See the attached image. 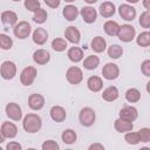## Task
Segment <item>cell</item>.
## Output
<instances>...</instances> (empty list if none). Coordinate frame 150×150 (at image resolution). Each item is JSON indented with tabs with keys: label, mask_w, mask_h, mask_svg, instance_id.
Masks as SVG:
<instances>
[{
	"label": "cell",
	"mask_w": 150,
	"mask_h": 150,
	"mask_svg": "<svg viewBox=\"0 0 150 150\" xmlns=\"http://www.w3.org/2000/svg\"><path fill=\"white\" fill-rule=\"evenodd\" d=\"M42 127V120L38 114H27L22 120V128L28 134L38 132Z\"/></svg>",
	"instance_id": "obj_1"
},
{
	"label": "cell",
	"mask_w": 150,
	"mask_h": 150,
	"mask_svg": "<svg viewBox=\"0 0 150 150\" xmlns=\"http://www.w3.org/2000/svg\"><path fill=\"white\" fill-rule=\"evenodd\" d=\"M96 120V114L93 108L84 107L80 110L79 114V121L83 127H91Z\"/></svg>",
	"instance_id": "obj_2"
},
{
	"label": "cell",
	"mask_w": 150,
	"mask_h": 150,
	"mask_svg": "<svg viewBox=\"0 0 150 150\" xmlns=\"http://www.w3.org/2000/svg\"><path fill=\"white\" fill-rule=\"evenodd\" d=\"M135 36H136V29L134 26L125 23V25H122L120 27V32L117 34V38L122 42H130L135 39Z\"/></svg>",
	"instance_id": "obj_3"
},
{
	"label": "cell",
	"mask_w": 150,
	"mask_h": 150,
	"mask_svg": "<svg viewBox=\"0 0 150 150\" xmlns=\"http://www.w3.org/2000/svg\"><path fill=\"white\" fill-rule=\"evenodd\" d=\"M66 79L67 81L70 83V84H79L82 82L83 80V71L81 68L76 67V66H73V67H69L66 71Z\"/></svg>",
	"instance_id": "obj_4"
},
{
	"label": "cell",
	"mask_w": 150,
	"mask_h": 150,
	"mask_svg": "<svg viewBox=\"0 0 150 150\" xmlns=\"http://www.w3.org/2000/svg\"><path fill=\"white\" fill-rule=\"evenodd\" d=\"M36 75H38V71H36L35 67L28 66V67L23 68L21 74H20V82H21V84H23V86L33 84V82L36 79Z\"/></svg>",
	"instance_id": "obj_5"
},
{
	"label": "cell",
	"mask_w": 150,
	"mask_h": 150,
	"mask_svg": "<svg viewBox=\"0 0 150 150\" xmlns=\"http://www.w3.org/2000/svg\"><path fill=\"white\" fill-rule=\"evenodd\" d=\"M30 32H32V27L27 21H19L13 28V33L15 38L21 40L27 39L30 35Z\"/></svg>",
	"instance_id": "obj_6"
},
{
	"label": "cell",
	"mask_w": 150,
	"mask_h": 150,
	"mask_svg": "<svg viewBox=\"0 0 150 150\" xmlns=\"http://www.w3.org/2000/svg\"><path fill=\"white\" fill-rule=\"evenodd\" d=\"M0 74L4 80H12L16 75V64L13 61H4L0 67Z\"/></svg>",
	"instance_id": "obj_7"
},
{
	"label": "cell",
	"mask_w": 150,
	"mask_h": 150,
	"mask_svg": "<svg viewBox=\"0 0 150 150\" xmlns=\"http://www.w3.org/2000/svg\"><path fill=\"white\" fill-rule=\"evenodd\" d=\"M102 75L105 80H116L120 75V68L116 63H112V62H108L103 66L102 68Z\"/></svg>",
	"instance_id": "obj_8"
},
{
	"label": "cell",
	"mask_w": 150,
	"mask_h": 150,
	"mask_svg": "<svg viewBox=\"0 0 150 150\" xmlns=\"http://www.w3.org/2000/svg\"><path fill=\"white\" fill-rule=\"evenodd\" d=\"M5 110H6L7 117L9 120H12V121H16L18 122V121H20L22 118V110H21L20 105L18 103H15V102L7 103Z\"/></svg>",
	"instance_id": "obj_9"
},
{
	"label": "cell",
	"mask_w": 150,
	"mask_h": 150,
	"mask_svg": "<svg viewBox=\"0 0 150 150\" xmlns=\"http://www.w3.org/2000/svg\"><path fill=\"white\" fill-rule=\"evenodd\" d=\"M120 16L125 21H132L136 18V8L132 7L130 4H122L118 7Z\"/></svg>",
	"instance_id": "obj_10"
},
{
	"label": "cell",
	"mask_w": 150,
	"mask_h": 150,
	"mask_svg": "<svg viewBox=\"0 0 150 150\" xmlns=\"http://www.w3.org/2000/svg\"><path fill=\"white\" fill-rule=\"evenodd\" d=\"M0 134L4 138H14L18 135V127L13 122H4L0 128Z\"/></svg>",
	"instance_id": "obj_11"
},
{
	"label": "cell",
	"mask_w": 150,
	"mask_h": 150,
	"mask_svg": "<svg viewBox=\"0 0 150 150\" xmlns=\"http://www.w3.org/2000/svg\"><path fill=\"white\" fill-rule=\"evenodd\" d=\"M80 14H81V16H82V19L86 23H93V22L96 21V18H97V12L91 6L82 7L81 11H80Z\"/></svg>",
	"instance_id": "obj_12"
},
{
	"label": "cell",
	"mask_w": 150,
	"mask_h": 150,
	"mask_svg": "<svg viewBox=\"0 0 150 150\" xmlns=\"http://www.w3.org/2000/svg\"><path fill=\"white\" fill-rule=\"evenodd\" d=\"M64 38L67 41H69L74 45H77L81 40V33L75 26H68L64 29Z\"/></svg>",
	"instance_id": "obj_13"
},
{
	"label": "cell",
	"mask_w": 150,
	"mask_h": 150,
	"mask_svg": "<svg viewBox=\"0 0 150 150\" xmlns=\"http://www.w3.org/2000/svg\"><path fill=\"white\" fill-rule=\"evenodd\" d=\"M114 128L117 132H121V134H125V132H129L132 130L134 128V124L132 122L128 121V120H124L122 117H118L115 122H114Z\"/></svg>",
	"instance_id": "obj_14"
},
{
	"label": "cell",
	"mask_w": 150,
	"mask_h": 150,
	"mask_svg": "<svg viewBox=\"0 0 150 150\" xmlns=\"http://www.w3.org/2000/svg\"><path fill=\"white\" fill-rule=\"evenodd\" d=\"M49 114H50L52 120L55 121L56 123L63 122V121L66 120V117H67L66 109H64L63 107H61V105H53V107L50 108Z\"/></svg>",
	"instance_id": "obj_15"
},
{
	"label": "cell",
	"mask_w": 150,
	"mask_h": 150,
	"mask_svg": "<svg viewBox=\"0 0 150 150\" xmlns=\"http://www.w3.org/2000/svg\"><path fill=\"white\" fill-rule=\"evenodd\" d=\"M28 105L33 110H40L45 105V97L41 94H30L28 97Z\"/></svg>",
	"instance_id": "obj_16"
},
{
	"label": "cell",
	"mask_w": 150,
	"mask_h": 150,
	"mask_svg": "<svg viewBox=\"0 0 150 150\" xmlns=\"http://www.w3.org/2000/svg\"><path fill=\"white\" fill-rule=\"evenodd\" d=\"M118 115H120V117H122L124 120H128L130 122H134L138 117V111L132 105H125V107H123L120 110V114Z\"/></svg>",
	"instance_id": "obj_17"
},
{
	"label": "cell",
	"mask_w": 150,
	"mask_h": 150,
	"mask_svg": "<svg viewBox=\"0 0 150 150\" xmlns=\"http://www.w3.org/2000/svg\"><path fill=\"white\" fill-rule=\"evenodd\" d=\"M50 60V54L46 49H36L33 53V61L36 64H47Z\"/></svg>",
	"instance_id": "obj_18"
},
{
	"label": "cell",
	"mask_w": 150,
	"mask_h": 150,
	"mask_svg": "<svg viewBox=\"0 0 150 150\" xmlns=\"http://www.w3.org/2000/svg\"><path fill=\"white\" fill-rule=\"evenodd\" d=\"M32 39H33V42L39 45V46H42L47 42L48 40V32L40 27V28H36L34 32H33V35H32Z\"/></svg>",
	"instance_id": "obj_19"
},
{
	"label": "cell",
	"mask_w": 150,
	"mask_h": 150,
	"mask_svg": "<svg viewBox=\"0 0 150 150\" xmlns=\"http://www.w3.org/2000/svg\"><path fill=\"white\" fill-rule=\"evenodd\" d=\"M98 12H100V14H101L103 18L108 19V18H111V16L115 14L116 7H115V5H114L112 2H110V1H104V2H102V4L100 5Z\"/></svg>",
	"instance_id": "obj_20"
},
{
	"label": "cell",
	"mask_w": 150,
	"mask_h": 150,
	"mask_svg": "<svg viewBox=\"0 0 150 150\" xmlns=\"http://www.w3.org/2000/svg\"><path fill=\"white\" fill-rule=\"evenodd\" d=\"M87 87L93 93H98L103 88V81L100 76L93 75L87 80Z\"/></svg>",
	"instance_id": "obj_21"
},
{
	"label": "cell",
	"mask_w": 150,
	"mask_h": 150,
	"mask_svg": "<svg viewBox=\"0 0 150 150\" xmlns=\"http://www.w3.org/2000/svg\"><path fill=\"white\" fill-rule=\"evenodd\" d=\"M79 14H80V12H79L77 7L74 6V5H67V6H64V8L62 11V15H63V18L67 21H74V20H76V18L79 16Z\"/></svg>",
	"instance_id": "obj_22"
},
{
	"label": "cell",
	"mask_w": 150,
	"mask_h": 150,
	"mask_svg": "<svg viewBox=\"0 0 150 150\" xmlns=\"http://www.w3.org/2000/svg\"><path fill=\"white\" fill-rule=\"evenodd\" d=\"M118 96H120V93L115 86H110V87L105 88L102 93V98L107 102H114L118 98Z\"/></svg>",
	"instance_id": "obj_23"
},
{
	"label": "cell",
	"mask_w": 150,
	"mask_h": 150,
	"mask_svg": "<svg viewBox=\"0 0 150 150\" xmlns=\"http://www.w3.org/2000/svg\"><path fill=\"white\" fill-rule=\"evenodd\" d=\"M90 48L95 53H103L107 48V41L102 36H95L90 42Z\"/></svg>",
	"instance_id": "obj_24"
},
{
	"label": "cell",
	"mask_w": 150,
	"mask_h": 150,
	"mask_svg": "<svg viewBox=\"0 0 150 150\" xmlns=\"http://www.w3.org/2000/svg\"><path fill=\"white\" fill-rule=\"evenodd\" d=\"M1 21L8 26H15L18 23V15L13 11H4L1 13Z\"/></svg>",
	"instance_id": "obj_25"
},
{
	"label": "cell",
	"mask_w": 150,
	"mask_h": 150,
	"mask_svg": "<svg viewBox=\"0 0 150 150\" xmlns=\"http://www.w3.org/2000/svg\"><path fill=\"white\" fill-rule=\"evenodd\" d=\"M120 27L121 26L116 21H112V20H108L103 25V29H104L105 34L109 36H117V34L120 32Z\"/></svg>",
	"instance_id": "obj_26"
},
{
	"label": "cell",
	"mask_w": 150,
	"mask_h": 150,
	"mask_svg": "<svg viewBox=\"0 0 150 150\" xmlns=\"http://www.w3.org/2000/svg\"><path fill=\"white\" fill-rule=\"evenodd\" d=\"M67 56L71 62L77 63L83 60V50L80 47H70L67 52Z\"/></svg>",
	"instance_id": "obj_27"
},
{
	"label": "cell",
	"mask_w": 150,
	"mask_h": 150,
	"mask_svg": "<svg viewBox=\"0 0 150 150\" xmlns=\"http://www.w3.org/2000/svg\"><path fill=\"white\" fill-rule=\"evenodd\" d=\"M61 139L64 144H74L77 139V135L73 129H66L61 134Z\"/></svg>",
	"instance_id": "obj_28"
},
{
	"label": "cell",
	"mask_w": 150,
	"mask_h": 150,
	"mask_svg": "<svg viewBox=\"0 0 150 150\" xmlns=\"http://www.w3.org/2000/svg\"><path fill=\"white\" fill-rule=\"evenodd\" d=\"M100 64V59L96 55H89L83 60V67L88 70H94Z\"/></svg>",
	"instance_id": "obj_29"
},
{
	"label": "cell",
	"mask_w": 150,
	"mask_h": 150,
	"mask_svg": "<svg viewBox=\"0 0 150 150\" xmlns=\"http://www.w3.org/2000/svg\"><path fill=\"white\" fill-rule=\"evenodd\" d=\"M125 100L130 103H136L141 100V91L136 88H129L125 91Z\"/></svg>",
	"instance_id": "obj_30"
},
{
	"label": "cell",
	"mask_w": 150,
	"mask_h": 150,
	"mask_svg": "<svg viewBox=\"0 0 150 150\" xmlns=\"http://www.w3.org/2000/svg\"><path fill=\"white\" fill-rule=\"evenodd\" d=\"M107 53H108V56L110 57V59H120L122 55H123V48L120 46V45H111L109 48H108V50H107Z\"/></svg>",
	"instance_id": "obj_31"
},
{
	"label": "cell",
	"mask_w": 150,
	"mask_h": 150,
	"mask_svg": "<svg viewBox=\"0 0 150 150\" xmlns=\"http://www.w3.org/2000/svg\"><path fill=\"white\" fill-rule=\"evenodd\" d=\"M136 43L139 47H149L150 46V32L145 30L138 34V36L136 38Z\"/></svg>",
	"instance_id": "obj_32"
},
{
	"label": "cell",
	"mask_w": 150,
	"mask_h": 150,
	"mask_svg": "<svg viewBox=\"0 0 150 150\" xmlns=\"http://www.w3.org/2000/svg\"><path fill=\"white\" fill-rule=\"evenodd\" d=\"M124 141L130 144V145H136L138 143H141V137H139V134L138 131H129V132H125V136H124Z\"/></svg>",
	"instance_id": "obj_33"
},
{
	"label": "cell",
	"mask_w": 150,
	"mask_h": 150,
	"mask_svg": "<svg viewBox=\"0 0 150 150\" xmlns=\"http://www.w3.org/2000/svg\"><path fill=\"white\" fill-rule=\"evenodd\" d=\"M67 47H68L67 40H64L62 38H56L52 41V48L55 52H63V50H66Z\"/></svg>",
	"instance_id": "obj_34"
},
{
	"label": "cell",
	"mask_w": 150,
	"mask_h": 150,
	"mask_svg": "<svg viewBox=\"0 0 150 150\" xmlns=\"http://www.w3.org/2000/svg\"><path fill=\"white\" fill-rule=\"evenodd\" d=\"M47 18H48V14H47L46 9L40 8V9H38V11L34 13V15H33V21H34L35 23L42 25V23H45V22H46Z\"/></svg>",
	"instance_id": "obj_35"
},
{
	"label": "cell",
	"mask_w": 150,
	"mask_h": 150,
	"mask_svg": "<svg viewBox=\"0 0 150 150\" xmlns=\"http://www.w3.org/2000/svg\"><path fill=\"white\" fill-rule=\"evenodd\" d=\"M12 46H13V40H12V38H9L8 35H6V34H0V47H1V49H4V50H8V49H11L12 48Z\"/></svg>",
	"instance_id": "obj_36"
},
{
	"label": "cell",
	"mask_w": 150,
	"mask_h": 150,
	"mask_svg": "<svg viewBox=\"0 0 150 150\" xmlns=\"http://www.w3.org/2000/svg\"><path fill=\"white\" fill-rule=\"evenodd\" d=\"M138 22H139V26L143 27V28H150V11L146 9L144 11L139 19H138Z\"/></svg>",
	"instance_id": "obj_37"
},
{
	"label": "cell",
	"mask_w": 150,
	"mask_h": 150,
	"mask_svg": "<svg viewBox=\"0 0 150 150\" xmlns=\"http://www.w3.org/2000/svg\"><path fill=\"white\" fill-rule=\"evenodd\" d=\"M23 5H25L26 9H28L29 12H33V13H35L38 9L41 8L39 0H25Z\"/></svg>",
	"instance_id": "obj_38"
},
{
	"label": "cell",
	"mask_w": 150,
	"mask_h": 150,
	"mask_svg": "<svg viewBox=\"0 0 150 150\" xmlns=\"http://www.w3.org/2000/svg\"><path fill=\"white\" fill-rule=\"evenodd\" d=\"M42 150H59L60 149V145L53 141V139H48V141H45L41 145Z\"/></svg>",
	"instance_id": "obj_39"
},
{
	"label": "cell",
	"mask_w": 150,
	"mask_h": 150,
	"mask_svg": "<svg viewBox=\"0 0 150 150\" xmlns=\"http://www.w3.org/2000/svg\"><path fill=\"white\" fill-rule=\"evenodd\" d=\"M138 134H139V137H141V142L143 143H146V142H150V129L149 128H142L138 130Z\"/></svg>",
	"instance_id": "obj_40"
},
{
	"label": "cell",
	"mask_w": 150,
	"mask_h": 150,
	"mask_svg": "<svg viewBox=\"0 0 150 150\" xmlns=\"http://www.w3.org/2000/svg\"><path fill=\"white\" fill-rule=\"evenodd\" d=\"M141 71L144 76H150V60H144L141 64Z\"/></svg>",
	"instance_id": "obj_41"
},
{
	"label": "cell",
	"mask_w": 150,
	"mask_h": 150,
	"mask_svg": "<svg viewBox=\"0 0 150 150\" xmlns=\"http://www.w3.org/2000/svg\"><path fill=\"white\" fill-rule=\"evenodd\" d=\"M21 149H22V145L15 141H12L6 145V150H21Z\"/></svg>",
	"instance_id": "obj_42"
},
{
	"label": "cell",
	"mask_w": 150,
	"mask_h": 150,
	"mask_svg": "<svg viewBox=\"0 0 150 150\" xmlns=\"http://www.w3.org/2000/svg\"><path fill=\"white\" fill-rule=\"evenodd\" d=\"M43 1L50 8H57L60 6V2H61V0H43Z\"/></svg>",
	"instance_id": "obj_43"
},
{
	"label": "cell",
	"mask_w": 150,
	"mask_h": 150,
	"mask_svg": "<svg viewBox=\"0 0 150 150\" xmlns=\"http://www.w3.org/2000/svg\"><path fill=\"white\" fill-rule=\"evenodd\" d=\"M89 150H95V149H98V150H103L104 149V145L103 144H100V143H93L88 146Z\"/></svg>",
	"instance_id": "obj_44"
},
{
	"label": "cell",
	"mask_w": 150,
	"mask_h": 150,
	"mask_svg": "<svg viewBox=\"0 0 150 150\" xmlns=\"http://www.w3.org/2000/svg\"><path fill=\"white\" fill-rule=\"evenodd\" d=\"M143 6H144V8L150 11V0H143Z\"/></svg>",
	"instance_id": "obj_45"
},
{
	"label": "cell",
	"mask_w": 150,
	"mask_h": 150,
	"mask_svg": "<svg viewBox=\"0 0 150 150\" xmlns=\"http://www.w3.org/2000/svg\"><path fill=\"white\" fill-rule=\"evenodd\" d=\"M97 0H84V2H87V4H89V5H93V4H95Z\"/></svg>",
	"instance_id": "obj_46"
},
{
	"label": "cell",
	"mask_w": 150,
	"mask_h": 150,
	"mask_svg": "<svg viewBox=\"0 0 150 150\" xmlns=\"http://www.w3.org/2000/svg\"><path fill=\"white\" fill-rule=\"evenodd\" d=\"M127 2H129V4H137L139 0H125Z\"/></svg>",
	"instance_id": "obj_47"
},
{
	"label": "cell",
	"mask_w": 150,
	"mask_h": 150,
	"mask_svg": "<svg viewBox=\"0 0 150 150\" xmlns=\"http://www.w3.org/2000/svg\"><path fill=\"white\" fill-rule=\"evenodd\" d=\"M146 91H148V93L150 94V81H149V82L146 83Z\"/></svg>",
	"instance_id": "obj_48"
},
{
	"label": "cell",
	"mask_w": 150,
	"mask_h": 150,
	"mask_svg": "<svg viewBox=\"0 0 150 150\" xmlns=\"http://www.w3.org/2000/svg\"><path fill=\"white\" fill-rule=\"evenodd\" d=\"M63 1H66V2H69V4H70V2H74L75 0H63Z\"/></svg>",
	"instance_id": "obj_49"
},
{
	"label": "cell",
	"mask_w": 150,
	"mask_h": 150,
	"mask_svg": "<svg viewBox=\"0 0 150 150\" xmlns=\"http://www.w3.org/2000/svg\"><path fill=\"white\" fill-rule=\"evenodd\" d=\"M12 1H15L16 2V1H20V0H12Z\"/></svg>",
	"instance_id": "obj_50"
}]
</instances>
